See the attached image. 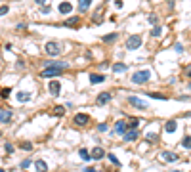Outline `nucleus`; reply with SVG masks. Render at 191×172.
<instances>
[{"label":"nucleus","mask_w":191,"mask_h":172,"mask_svg":"<svg viewBox=\"0 0 191 172\" xmlns=\"http://www.w3.org/2000/svg\"><path fill=\"white\" fill-rule=\"evenodd\" d=\"M63 52V44L58 42V40H50V42H46V54L48 56H61Z\"/></svg>","instance_id":"1"},{"label":"nucleus","mask_w":191,"mask_h":172,"mask_svg":"<svg viewBox=\"0 0 191 172\" xmlns=\"http://www.w3.org/2000/svg\"><path fill=\"white\" fill-rule=\"evenodd\" d=\"M149 79H151V73H149L147 69H141V71H136V73L132 75V82H134V84H145Z\"/></svg>","instance_id":"2"},{"label":"nucleus","mask_w":191,"mask_h":172,"mask_svg":"<svg viewBox=\"0 0 191 172\" xmlns=\"http://www.w3.org/2000/svg\"><path fill=\"white\" fill-rule=\"evenodd\" d=\"M141 36L140 35H132V36H128V40H126V48L128 50H136V48H140L141 46Z\"/></svg>","instance_id":"3"},{"label":"nucleus","mask_w":191,"mask_h":172,"mask_svg":"<svg viewBox=\"0 0 191 172\" xmlns=\"http://www.w3.org/2000/svg\"><path fill=\"white\" fill-rule=\"evenodd\" d=\"M63 73V69H58V67H46L44 71H40V77L42 79H50V77H59Z\"/></svg>","instance_id":"4"},{"label":"nucleus","mask_w":191,"mask_h":172,"mask_svg":"<svg viewBox=\"0 0 191 172\" xmlns=\"http://www.w3.org/2000/svg\"><path fill=\"white\" fill-rule=\"evenodd\" d=\"M73 122H75L76 126H86L88 122H90V115H86V113H76L75 119H73Z\"/></svg>","instance_id":"5"},{"label":"nucleus","mask_w":191,"mask_h":172,"mask_svg":"<svg viewBox=\"0 0 191 172\" xmlns=\"http://www.w3.org/2000/svg\"><path fill=\"white\" fill-rule=\"evenodd\" d=\"M61 25L63 27H71V29H79L80 27V17H79V15H71L65 23H61Z\"/></svg>","instance_id":"6"},{"label":"nucleus","mask_w":191,"mask_h":172,"mask_svg":"<svg viewBox=\"0 0 191 172\" xmlns=\"http://www.w3.org/2000/svg\"><path fill=\"white\" fill-rule=\"evenodd\" d=\"M48 92H50L54 98H58V96H59V92H61V84H59L58 80H52V82L48 84Z\"/></svg>","instance_id":"7"},{"label":"nucleus","mask_w":191,"mask_h":172,"mask_svg":"<svg viewBox=\"0 0 191 172\" xmlns=\"http://www.w3.org/2000/svg\"><path fill=\"white\" fill-rule=\"evenodd\" d=\"M128 101H130V105H132V107H136V109H147V103H143V101H141L138 96H130Z\"/></svg>","instance_id":"8"},{"label":"nucleus","mask_w":191,"mask_h":172,"mask_svg":"<svg viewBox=\"0 0 191 172\" xmlns=\"http://www.w3.org/2000/svg\"><path fill=\"white\" fill-rule=\"evenodd\" d=\"M111 101V92H101L99 96L96 98V103L97 105H107Z\"/></svg>","instance_id":"9"},{"label":"nucleus","mask_w":191,"mask_h":172,"mask_svg":"<svg viewBox=\"0 0 191 172\" xmlns=\"http://www.w3.org/2000/svg\"><path fill=\"white\" fill-rule=\"evenodd\" d=\"M161 159L166 163H176L178 161V155L172 153V151H161Z\"/></svg>","instance_id":"10"},{"label":"nucleus","mask_w":191,"mask_h":172,"mask_svg":"<svg viewBox=\"0 0 191 172\" xmlns=\"http://www.w3.org/2000/svg\"><path fill=\"white\" fill-rule=\"evenodd\" d=\"M58 12H59V14H63V15H69L73 12V4L71 2H61L58 6Z\"/></svg>","instance_id":"11"},{"label":"nucleus","mask_w":191,"mask_h":172,"mask_svg":"<svg viewBox=\"0 0 191 172\" xmlns=\"http://www.w3.org/2000/svg\"><path fill=\"white\" fill-rule=\"evenodd\" d=\"M176 130H178V122L174 121V119L166 121V124H164V132H166V134H174Z\"/></svg>","instance_id":"12"},{"label":"nucleus","mask_w":191,"mask_h":172,"mask_svg":"<svg viewBox=\"0 0 191 172\" xmlns=\"http://www.w3.org/2000/svg\"><path fill=\"white\" fill-rule=\"evenodd\" d=\"M126 130H128L126 121H117L115 122V134H124Z\"/></svg>","instance_id":"13"},{"label":"nucleus","mask_w":191,"mask_h":172,"mask_svg":"<svg viewBox=\"0 0 191 172\" xmlns=\"http://www.w3.org/2000/svg\"><path fill=\"white\" fill-rule=\"evenodd\" d=\"M10 121H12V111L10 109H2V111H0V122L8 124Z\"/></svg>","instance_id":"14"},{"label":"nucleus","mask_w":191,"mask_h":172,"mask_svg":"<svg viewBox=\"0 0 191 172\" xmlns=\"http://www.w3.org/2000/svg\"><path fill=\"white\" fill-rule=\"evenodd\" d=\"M123 136H124V140H126V142H134V140H138L140 132H136V130H130V132H128V130H126Z\"/></svg>","instance_id":"15"},{"label":"nucleus","mask_w":191,"mask_h":172,"mask_svg":"<svg viewBox=\"0 0 191 172\" xmlns=\"http://www.w3.org/2000/svg\"><path fill=\"white\" fill-rule=\"evenodd\" d=\"M35 168H36V172H48V165L42 159H38V161H35Z\"/></svg>","instance_id":"16"},{"label":"nucleus","mask_w":191,"mask_h":172,"mask_svg":"<svg viewBox=\"0 0 191 172\" xmlns=\"http://www.w3.org/2000/svg\"><path fill=\"white\" fill-rule=\"evenodd\" d=\"M117 38H119V33H109V35H105L101 40H103L105 44H111V42H115Z\"/></svg>","instance_id":"17"},{"label":"nucleus","mask_w":191,"mask_h":172,"mask_svg":"<svg viewBox=\"0 0 191 172\" xmlns=\"http://www.w3.org/2000/svg\"><path fill=\"white\" fill-rule=\"evenodd\" d=\"M90 4H92V0H80V2H79V12H80V14H84V12H88V8H90Z\"/></svg>","instance_id":"18"},{"label":"nucleus","mask_w":191,"mask_h":172,"mask_svg":"<svg viewBox=\"0 0 191 172\" xmlns=\"http://www.w3.org/2000/svg\"><path fill=\"white\" fill-rule=\"evenodd\" d=\"M29 100H31V94L29 92H19L17 94V101H19V103H27Z\"/></svg>","instance_id":"19"},{"label":"nucleus","mask_w":191,"mask_h":172,"mask_svg":"<svg viewBox=\"0 0 191 172\" xmlns=\"http://www.w3.org/2000/svg\"><path fill=\"white\" fill-rule=\"evenodd\" d=\"M103 80H105V77H103V75H97V73H92V75H90V82H92V84L103 82Z\"/></svg>","instance_id":"20"},{"label":"nucleus","mask_w":191,"mask_h":172,"mask_svg":"<svg viewBox=\"0 0 191 172\" xmlns=\"http://www.w3.org/2000/svg\"><path fill=\"white\" fill-rule=\"evenodd\" d=\"M113 71L115 73H124V71H128V65L126 63H115L113 65Z\"/></svg>","instance_id":"21"},{"label":"nucleus","mask_w":191,"mask_h":172,"mask_svg":"<svg viewBox=\"0 0 191 172\" xmlns=\"http://www.w3.org/2000/svg\"><path fill=\"white\" fill-rule=\"evenodd\" d=\"M92 157H94V159H101V157H105V151L101 149V147H94V151H92Z\"/></svg>","instance_id":"22"},{"label":"nucleus","mask_w":191,"mask_h":172,"mask_svg":"<svg viewBox=\"0 0 191 172\" xmlns=\"http://www.w3.org/2000/svg\"><path fill=\"white\" fill-rule=\"evenodd\" d=\"M54 115H55V117H63V115H65V107H63V105H55V107H54Z\"/></svg>","instance_id":"23"},{"label":"nucleus","mask_w":191,"mask_h":172,"mask_svg":"<svg viewBox=\"0 0 191 172\" xmlns=\"http://www.w3.org/2000/svg\"><path fill=\"white\" fill-rule=\"evenodd\" d=\"M147 96H149V98H155V100H168L166 96H162V94H159V92H149Z\"/></svg>","instance_id":"24"},{"label":"nucleus","mask_w":191,"mask_h":172,"mask_svg":"<svg viewBox=\"0 0 191 172\" xmlns=\"http://www.w3.org/2000/svg\"><path fill=\"white\" fill-rule=\"evenodd\" d=\"M162 35V27L161 25H155L153 27V31H151V36H161Z\"/></svg>","instance_id":"25"},{"label":"nucleus","mask_w":191,"mask_h":172,"mask_svg":"<svg viewBox=\"0 0 191 172\" xmlns=\"http://www.w3.org/2000/svg\"><path fill=\"white\" fill-rule=\"evenodd\" d=\"M182 145H184L185 149H191V136H185L184 140H182Z\"/></svg>","instance_id":"26"},{"label":"nucleus","mask_w":191,"mask_h":172,"mask_svg":"<svg viewBox=\"0 0 191 172\" xmlns=\"http://www.w3.org/2000/svg\"><path fill=\"white\" fill-rule=\"evenodd\" d=\"M107 159H109V161H111V163H113V165H115V166H120L119 159H117V157H115V155H113V153H107Z\"/></svg>","instance_id":"27"},{"label":"nucleus","mask_w":191,"mask_h":172,"mask_svg":"<svg viewBox=\"0 0 191 172\" xmlns=\"http://www.w3.org/2000/svg\"><path fill=\"white\" fill-rule=\"evenodd\" d=\"M126 124L130 126V128H136V126L140 124V119H130V121L126 122Z\"/></svg>","instance_id":"28"},{"label":"nucleus","mask_w":191,"mask_h":172,"mask_svg":"<svg viewBox=\"0 0 191 172\" xmlns=\"http://www.w3.org/2000/svg\"><path fill=\"white\" fill-rule=\"evenodd\" d=\"M79 153H80V157H82V159H84V161H90V153H88V151H86V149H80V151H79Z\"/></svg>","instance_id":"29"},{"label":"nucleus","mask_w":191,"mask_h":172,"mask_svg":"<svg viewBox=\"0 0 191 172\" xmlns=\"http://www.w3.org/2000/svg\"><path fill=\"white\" fill-rule=\"evenodd\" d=\"M21 149H25V151H32V143H31V142H23V143H21Z\"/></svg>","instance_id":"30"},{"label":"nucleus","mask_w":191,"mask_h":172,"mask_svg":"<svg viewBox=\"0 0 191 172\" xmlns=\"http://www.w3.org/2000/svg\"><path fill=\"white\" fill-rule=\"evenodd\" d=\"M147 19H149V23H151V25H157V23H159V17H157L155 14H151Z\"/></svg>","instance_id":"31"},{"label":"nucleus","mask_w":191,"mask_h":172,"mask_svg":"<svg viewBox=\"0 0 191 172\" xmlns=\"http://www.w3.org/2000/svg\"><path fill=\"white\" fill-rule=\"evenodd\" d=\"M4 151H6L8 155H12L14 153V145H12V143H6V145H4Z\"/></svg>","instance_id":"32"},{"label":"nucleus","mask_w":191,"mask_h":172,"mask_svg":"<svg viewBox=\"0 0 191 172\" xmlns=\"http://www.w3.org/2000/svg\"><path fill=\"white\" fill-rule=\"evenodd\" d=\"M97 132H107V124H105V122L97 124Z\"/></svg>","instance_id":"33"},{"label":"nucleus","mask_w":191,"mask_h":172,"mask_svg":"<svg viewBox=\"0 0 191 172\" xmlns=\"http://www.w3.org/2000/svg\"><path fill=\"white\" fill-rule=\"evenodd\" d=\"M0 94H2V98H8V96H10V94H12V88H4V90H2V92H0Z\"/></svg>","instance_id":"34"},{"label":"nucleus","mask_w":191,"mask_h":172,"mask_svg":"<svg viewBox=\"0 0 191 172\" xmlns=\"http://www.w3.org/2000/svg\"><path fill=\"white\" fill-rule=\"evenodd\" d=\"M8 10H10V8H8L6 4H4V6H0V15H6V14H8Z\"/></svg>","instance_id":"35"},{"label":"nucleus","mask_w":191,"mask_h":172,"mask_svg":"<svg viewBox=\"0 0 191 172\" xmlns=\"http://www.w3.org/2000/svg\"><path fill=\"white\" fill-rule=\"evenodd\" d=\"M29 165H31V161H29V159H25V161H21V168H29Z\"/></svg>","instance_id":"36"},{"label":"nucleus","mask_w":191,"mask_h":172,"mask_svg":"<svg viewBox=\"0 0 191 172\" xmlns=\"http://www.w3.org/2000/svg\"><path fill=\"white\" fill-rule=\"evenodd\" d=\"M50 10H52L50 6H44V8H42V14H50Z\"/></svg>","instance_id":"37"},{"label":"nucleus","mask_w":191,"mask_h":172,"mask_svg":"<svg viewBox=\"0 0 191 172\" xmlns=\"http://www.w3.org/2000/svg\"><path fill=\"white\" fill-rule=\"evenodd\" d=\"M36 4H38V6H44V4H46V0H35Z\"/></svg>","instance_id":"38"},{"label":"nucleus","mask_w":191,"mask_h":172,"mask_svg":"<svg viewBox=\"0 0 191 172\" xmlns=\"http://www.w3.org/2000/svg\"><path fill=\"white\" fill-rule=\"evenodd\" d=\"M84 172H96V170L92 168V166H86V168H84Z\"/></svg>","instance_id":"39"},{"label":"nucleus","mask_w":191,"mask_h":172,"mask_svg":"<svg viewBox=\"0 0 191 172\" xmlns=\"http://www.w3.org/2000/svg\"><path fill=\"white\" fill-rule=\"evenodd\" d=\"M115 4H117V8H123V0H117Z\"/></svg>","instance_id":"40"},{"label":"nucleus","mask_w":191,"mask_h":172,"mask_svg":"<svg viewBox=\"0 0 191 172\" xmlns=\"http://www.w3.org/2000/svg\"><path fill=\"white\" fill-rule=\"evenodd\" d=\"M185 77H191V67H187V71H185Z\"/></svg>","instance_id":"41"},{"label":"nucleus","mask_w":191,"mask_h":172,"mask_svg":"<svg viewBox=\"0 0 191 172\" xmlns=\"http://www.w3.org/2000/svg\"><path fill=\"white\" fill-rule=\"evenodd\" d=\"M185 117H191V113H187V115H185Z\"/></svg>","instance_id":"42"},{"label":"nucleus","mask_w":191,"mask_h":172,"mask_svg":"<svg viewBox=\"0 0 191 172\" xmlns=\"http://www.w3.org/2000/svg\"><path fill=\"white\" fill-rule=\"evenodd\" d=\"M0 136H2V130H0Z\"/></svg>","instance_id":"43"},{"label":"nucleus","mask_w":191,"mask_h":172,"mask_svg":"<svg viewBox=\"0 0 191 172\" xmlns=\"http://www.w3.org/2000/svg\"><path fill=\"white\" fill-rule=\"evenodd\" d=\"M0 172H4V170H2V168H0Z\"/></svg>","instance_id":"44"},{"label":"nucleus","mask_w":191,"mask_h":172,"mask_svg":"<svg viewBox=\"0 0 191 172\" xmlns=\"http://www.w3.org/2000/svg\"><path fill=\"white\" fill-rule=\"evenodd\" d=\"M189 88H191V84H189Z\"/></svg>","instance_id":"45"}]
</instances>
